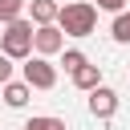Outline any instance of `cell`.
Instances as JSON below:
<instances>
[{
	"label": "cell",
	"instance_id": "6da1fadb",
	"mask_svg": "<svg viewBox=\"0 0 130 130\" xmlns=\"http://www.w3.org/2000/svg\"><path fill=\"white\" fill-rule=\"evenodd\" d=\"M57 28H61L65 37H89V32L98 28V4H89V0H69V4H61Z\"/></svg>",
	"mask_w": 130,
	"mask_h": 130
},
{
	"label": "cell",
	"instance_id": "8992f818",
	"mask_svg": "<svg viewBox=\"0 0 130 130\" xmlns=\"http://www.w3.org/2000/svg\"><path fill=\"white\" fill-rule=\"evenodd\" d=\"M61 16V4L57 0H28V20L41 28V24H57Z\"/></svg>",
	"mask_w": 130,
	"mask_h": 130
},
{
	"label": "cell",
	"instance_id": "9a60e30c",
	"mask_svg": "<svg viewBox=\"0 0 130 130\" xmlns=\"http://www.w3.org/2000/svg\"><path fill=\"white\" fill-rule=\"evenodd\" d=\"M24 130H41V126H37V118H28V122H24Z\"/></svg>",
	"mask_w": 130,
	"mask_h": 130
},
{
	"label": "cell",
	"instance_id": "5bb4252c",
	"mask_svg": "<svg viewBox=\"0 0 130 130\" xmlns=\"http://www.w3.org/2000/svg\"><path fill=\"white\" fill-rule=\"evenodd\" d=\"M8 81H12V61L0 53V85H8Z\"/></svg>",
	"mask_w": 130,
	"mask_h": 130
},
{
	"label": "cell",
	"instance_id": "277c9868",
	"mask_svg": "<svg viewBox=\"0 0 130 130\" xmlns=\"http://www.w3.org/2000/svg\"><path fill=\"white\" fill-rule=\"evenodd\" d=\"M32 53L37 57H53V53H65V32L57 24H41L32 32Z\"/></svg>",
	"mask_w": 130,
	"mask_h": 130
},
{
	"label": "cell",
	"instance_id": "3957f363",
	"mask_svg": "<svg viewBox=\"0 0 130 130\" xmlns=\"http://www.w3.org/2000/svg\"><path fill=\"white\" fill-rule=\"evenodd\" d=\"M20 77H24L32 89H53V85H57V69H53V61H49V57H37V53L20 65Z\"/></svg>",
	"mask_w": 130,
	"mask_h": 130
},
{
	"label": "cell",
	"instance_id": "ba28073f",
	"mask_svg": "<svg viewBox=\"0 0 130 130\" xmlns=\"http://www.w3.org/2000/svg\"><path fill=\"white\" fill-rule=\"evenodd\" d=\"M73 85L85 89V93H93V89L102 85V69H98V65H81V69L73 73Z\"/></svg>",
	"mask_w": 130,
	"mask_h": 130
},
{
	"label": "cell",
	"instance_id": "7a4b0ae2",
	"mask_svg": "<svg viewBox=\"0 0 130 130\" xmlns=\"http://www.w3.org/2000/svg\"><path fill=\"white\" fill-rule=\"evenodd\" d=\"M32 32H37V24H32L28 16L4 24V32H0V53H4L8 61H28V57H32Z\"/></svg>",
	"mask_w": 130,
	"mask_h": 130
},
{
	"label": "cell",
	"instance_id": "5b68a950",
	"mask_svg": "<svg viewBox=\"0 0 130 130\" xmlns=\"http://www.w3.org/2000/svg\"><path fill=\"white\" fill-rule=\"evenodd\" d=\"M89 114L102 118V122H110V118L118 114V93H114L110 85H98V89L89 93Z\"/></svg>",
	"mask_w": 130,
	"mask_h": 130
},
{
	"label": "cell",
	"instance_id": "30bf717a",
	"mask_svg": "<svg viewBox=\"0 0 130 130\" xmlns=\"http://www.w3.org/2000/svg\"><path fill=\"white\" fill-rule=\"evenodd\" d=\"M110 37H114L118 45H130V8L114 16V24H110Z\"/></svg>",
	"mask_w": 130,
	"mask_h": 130
},
{
	"label": "cell",
	"instance_id": "8fae6325",
	"mask_svg": "<svg viewBox=\"0 0 130 130\" xmlns=\"http://www.w3.org/2000/svg\"><path fill=\"white\" fill-rule=\"evenodd\" d=\"M61 65H65V73L73 77V73H77L81 65H89V57H85L81 49H65V57H61Z\"/></svg>",
	"mask_w": 130,
	"mask_h": 130
},
{
	"label": "cell",
	"instance_id": "7c38bea8",
	"mask_svg": "<svg viewBox=\"0 0 130 130\" xmlns=\"http://www.w3.org/2000/svg\"><path fill=\"white\" fill-rule=\"evenodd\" d=\"M37 126H41V130H65V122H61V118H49V114H41Z\"/></svg>",
	"mask_w": 130,
	"mask_h": 130
},
{
	"label": "cell",
	"instance_id": "4fadbf2b",
	"mask_svg": "<svg viewBox=\"0 0 130 130\" xmlns=\"http://www.w3.org/2000/svg\"><path fill=\"white\" fill-rule=\"evenodd\" d=\"M98 8H102V12H114V16H118V12H126V0H98Z\"/></svg>",
	"mask_w": 130,
	"mask_h": 130
},
{
	"label": "cell",
	"instance_id": "52a82bcc",
	"mask_svg": "<svg viewBox=\"0 0 130 130\" xmlns=\"http://www.w3.org/2000/svg\"><path fill=\"white\" fill-rule=\"evenodd\" d=\"M0 98H4V106L8 110H20L28 98H32V85L20 77V81H8V85H0Z\"/></svg>",
	"mask_w": 130,
	"mask_h": 130
},
{
	"label": "cell",
	"instance_id": "9c48e42d",
	"mask_svg": "<svg viewBox=\"0 0 130 130\" xmlns=\"http://www.w3.org/2000/svg\"><path fill=\"white\" fill-rule=\"evenodd\" d=\"M28 12V0H0V24H12Z\"/></svg>",
	"mask_w": 130,
	"mask_h": 130
}]
</instances>
